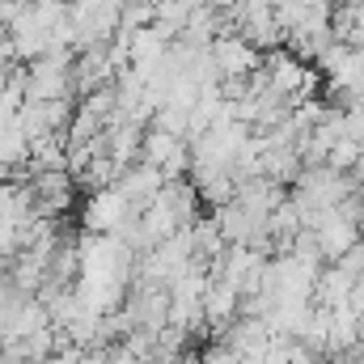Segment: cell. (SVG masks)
<instances>
[{
    "label": "cell",
    "instance_id": "cell-1",
    "mask_svg": "<svg viewBox=\"0 0 364 364\" xmlns=\"http://www.w3.org/2000/svg\"><path fill=\"white\" fill-rule=\"evenodd\" d=\"M208 55H212V64H216L220 77H250L255 68H263V51H259L250 38H242L237 30L216 34V38L208 43Z\"/></svg>",
    "mask_w": 364,
    "mask_h": 364
},
{
    "label": "cell",
    "instance_id": "cell-2",
    "mask_svg": "<svg viewBox=\"0 0 364 364\" xmlns=\"http://www.w3.org/2000/svg\"><path fill=\"white\" fill-rule=\"evenodd\" d=\"M136 208L123 199L119 186H97V191H90V199L81 208V225H85V233H119V225Z\"/></svg>",
    "mask_w": 364,
    "mask_h": 364
},
{
    "label": "cell",
    "instance_id": "cell-3",
    "mask_svg": "<svg viewBox=\"0 0 364 364\" xmlns=\"http://www.w3.org/2000/svg\"><path fill=\"white\" fill-rule=\"evenodd\" d=\"M199 309H203V326L220 339V335L229 331V322L242 314V296H237V288H233L229 279L212 275L208 288H203V296H199Z\"/></svg>",
    "mask_w": 364,
    "mask_h": 364
},
{
    "label": "cell",
    "instance_id": "cell-4",
    "mask_svg": "<svg viewBox=\"0 0 364 364\" xmlns=\"http://www.w3.org/2000/svg\"><path fill=\"white\" fill-rule=\"evenodd\" d=\"M314 237H318V255H322V263H335L343 250H352V246L360 242V225H356L352 216H343L339 208H331L326 220L314 229Z\"/></svg>",
    "mask_w": 364,
    "mask_h": 364
},
{
    "label": "cell",
    "instance_id": "cell-5",
    "mask_svg": "<svg viewBox=\"0 0 364 364\" xmlns=\"http://www.w3.org/2000/svg\"><path fill=\"white\" fill-rule=\"evenodd\" d=\"M161 170L157 166H144V161H132L127 170H119V178H114V186L123 191V199L140 212V208H149L153 203V195L161 191Z\"/></svg>",
    "mask_w": 364,
    "mask_h": 364
},
{
    "label": "cell",
    "instance_id": "cell-6",
    "mask_svg": "<svg viewBox=\"0 0 364 364\" xmlns=\"http://www.w3.org/2000/svg\"><path fill=\"white\" fill-rule=\"evenodd\" d=\"M178 225H191L195 216H199V191L191 186V182H182V178H170V182H161V191L153 195Z\"/></svg>",
    "mask_w": 364,
    "mask_h": 364
},
{
    "label": "cell",
    "instance_id": "cell-7",
    "mask_svg": "<svg viewBox=\"0 0 364 364\" xmlns=\"http://www.w3.org/2000/svg\"><path fill=\"white\" fill-rule=\"evenodd\" d=\"M360 348V314L348 305L331 309V331H326V352H356Z\"/></svg>",
    "mask_w": 364,
    "mask_h": 364
},
{
    "label": "cell",
    "instance_id": "cell-8",
    "mask_svg": "<svg viewBox=\"0 0 364 364\" xmlns=\"http://www.w3.org/2000/svg\"><path fill=\"white\" fill-rule=\"evenodd\" d=\"M166 51H170V43H166L153 26H140V30H132V38H127V64H132L136 73L149 68V64H157Z\"/></svg>",
    "mask_w": 364,
    "mask_h": 364
},
{
    "label": "cell",
    "instance_id": "cell-9",
    "mask_svg": "<svg viewBox=\"0 0 364 364\" xmlns=\"http://www.w3.org/2000/svg\"><path fill=\"white\" fill-rule=\"evenodd\" d=\"M348 288H352V275L326 263V267H318V279H314V305H326V309L348 305Z\"/></svg>",
    "mask_w": 364,
    "mask_h": 364
},
{
    "label": "cell",
    "instance_id": "cell-10",
    "mask_svg": "<svg viewBox=\"0 0 364 364\" xmlns=\"http://www.w3.org/2000/svg\"><path fill=\"white\" fill-rule=\"evenodd\" d=\"M178 140H182V136H170V132H161V127H144V140H140V161H144V166H161Z\"/></svg>",
    "mask_w": 364,
    "mask_h": 364
},
{
    "label": "cell",
    "instance_id": "cell-11",
    "mask_svg": "<svg viewBox=\"0 0 364 364\" xmlns=\"http://www.w3.org/2000/svg\"><path fill=\"white\" fill-rule=\"evenodd\" d=\"M309 9H314V4H305V0H272V17H275V26H279V34L296 30V26L309 17Z\"/></svg>",
    "mask_w": 364,
    "mask_h": 364
},
{
    "label": "cell",
    "instance_id": "cell-12",
    "mask_svg": "<svg viewBox=\"0 0 364 364\" xmlns=\"http://www.w3.org/2000/svg\"><path fill=\"white\" fill-rule=\"evenodd\" d=\"M356 157H360V144H356V140H348V136H339V140L331 144V153H326V161H322V166H331V170L348 174V170L356 166Z\"/></svg>",
    "mask_w": 364,
    "mask_h": 364
},
{
    "label": "cell",
    "instance_id": "cell-13",
    "mask_svg": "<svg viewBox=\"0 0 364 364\" xmlns=\"http://www.w3.org/2000/svg\"><path fill=\"white\" fill-rule=\"evenodd\" d=\"M157 170H161V178H166V182H170V178H182V174H191V144H186V140H178V144L170 149V157H166Z\"/></svg>",
    "mask_w": 364,
    "mask_h": 364
},
{
    "label": "cell",
    "instance_id": "cell-14",
    "mask_svg": "<svg viewBox=\"0 0 364 364\" xmlns=\"http://www.w3.org/2000/svg\"><path fill=\"white\" fill-rule=\"evenodd\" d=\"M237 356L225 348V343H212V348H203L199 356H195V364H233Z\"/></svg>",
    "mask_w": 364,
    "mask_h": 364
},
{
    "label": "cell",
    "instance_id": "cell-15",
    "mask_svg": "<svg viewBox=\"0 0 364 364\" xmlns=\"http://www.w3.org/2000/svg\"><path fill=\"white\" fill-rule=\"evenodd\" d=\"M199 4H208V9H216V13H225V9H233L237 0H199Z\"/></svg>",
    "mask_w": 364,
    "mask_h": 364
},
{
    "label": "cell",
    "instance_id": "cell-16",
    "mask_svg": "<svg viewBox=\"0 0 364 364\" xmlns=\"http://www.w3.org/2000/svg\"><path fill=\"white\" fill-rule=\"evenodd\" d=\"M9 267H13V255H9V250H4V246H0V275L9 272Z\"/></svg>",
    "mask_w": 364,
    "mask_h": 364
},
{
    "label": "cell",
    "instance_id": "cell-17",
    "mask_svg": "<svg viewBox=\"0 0 364 364\" xmlns=\"http://www.w3.org/2000/svg\"><path fill=\"white\" fill-rule=\"evenodd\" d=\"M9 73H13V68H9V64H0V93H4V85H9Z\"/></svg>",
    "mask_w": 364,
    "mask_h": 364
}]
</instances>
